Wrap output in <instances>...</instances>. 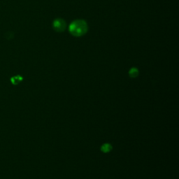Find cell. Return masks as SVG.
<instances>
[{"instance_id": "cell-4", "label": "cell", "mask_w": 179, "mask_h": 179, "mask_svg": "<svg viewBox=\"0 0 179 179\" xmlns=\"http://www.w3.org/2000/svg\"><path fill=\"white\" fill-rule=\"evenodd\" d=\"M139 70L138 69L135 67H132V69L129 71V75L131 78H136L139 75Z\"/></svg>"}, {"instance_id": "cell-3", "label": "cell", "mask_w": 179, "mask_h": 179, "mask_svg": "<svg viewBox=\"0 0 179 179\" xmlns=\"http://www.w3.org/2000/svg\"><path fill=\"white\" fill-rule=\"evenodd\" d=\"M113 149L112 146L110 143H104L101 147V150L104 152V153H108Z\"/></svg>"}, {"instance_id": "cell-2", "label": "cell", "mask_w": 179, "mask_h": 179, "mask_svg": "<svg viewBox=\"0 0 179 179\" xmlns=\"http://www.w3.org/2000/svg\"><path fill=\"white\" fill-rule=\"evenodd\" d=\"M66 27H67V24L63 19L57 18L54 20L53 28L57 32H62V31H64L66 29Z\"/></svg>"}, {"instance_id": "cell-1", "label": "cell", "mask_w": 179, "mask_h": 179, "mask_svg": "<svg viewBox=\"0 0 179 179\" xmlns=\"http://www.w3.org/2000/svg\"><path fill=\"white\" fill-rule=\"evenodd\" d=\"M87 31V23L83 20H76L69 25V32L74 36H81Z\"/></svg>"}]
</instances>
